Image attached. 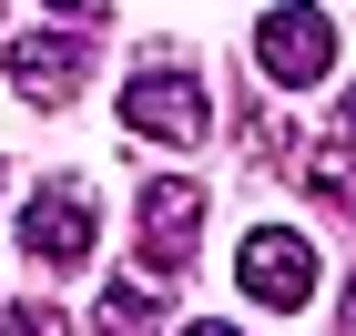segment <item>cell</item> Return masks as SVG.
Returning a JSON list of instances; mask_svg holds the SVG:
<instances>
[{"label":"cell","mask_w":356,"mask_h":336,"mask_svg":"<svg viewBox=\"0 0 356 336\" xmlns=\"http://www.w3.org/2000/svg\"><path fill=\"white\" fill-rule=\"evenodd\" d=\"M254 61H265L275 92L326 82V72H336V21L316 10V0H285V10H265V21H254Z\"/></svg>","instance_id":"cell-1"},{"label":"cell","mask_w":356,"mask_h":336,"mask_svg":"<svg viewBox=\"0 0 356 336\" xmlns=\"http://www.w3.org/2000/svg\"><path fill=\"white\" fill-rule=\"evenodd\" d=\"M122 122H133L143 143H204L214 133V102H204V82H193V72H133V82H122Z\"/></svg>","instance_id":"cell-2"},{"label":"cell","mask_w":356,"mask_h":336,"mask_svg":"<svg viewBox=\"0 0 356 336\" xmlns=\"http://www.w3.org/2000/svg\"><path fill=\"white\" fill-rule=\"evenodd\" d=\"M234 285H245L254 306H305L316 296V245H305L296 224H254L245 255H234Z\"/></svg>","instance_id":"cell-3"},{"label":"cell","mask_w":356,"mask_h":336,"mask_svg":"<svg viewBox=\"0 0 356 336\" xmlns=\"http://www.w3.org/2000/svg\"><path fill=\"white\" fill-rule=\"evenodd\" d=\"M133 214H143V265H153V275H184L193 234H204V184H193V173H153Z\"/></svg>","instance_id":"cell-4"},{"label":"cell","mask_w":356,"mask_h":336,"mask_svg":"<svg viewBox=\"0 0 356 336\" xmlns=\"http://www.w3.org/2000/svg\"><path fill=\"white\" fill-rule=\"evenodd\" d=\"M21 245H31V265H51V275L92 265V184H41V194L21 204Z\"/></svg>","instance_id":"cell-5"},{"label":"cell","mask_w":356,"mask_h":336,"mask_svg":"<svg viewBox=\"0 0 356 336\" xmlns=\"http://www.w3.org/2000/svg\"><path fill=\"white\" fill-rule=\"evenodd\" d=\"M82 72H92V51L72 31H21V41H10V82H21L31 102H72Z\"/></svg>","instance_id":"cell-6"},{"label":"cell","mask_w":356,"mask_h":336,"mask_svg":"<svg viewBox=\"0 0 356 336\" xmlns=\"http://www.w3.org/2000/svg\"><path fill=\"white\" fill-rule=\"evenodd\" d=\"M153 326H163V296H153V285H102L92 336H153Z\"/></svg>","instance_id":"cell-7"},{"label":"cell","mask_w":356,"mask_h":336,"mask_svg":"<svg viewBox=\"0 0 356 336\" xmlns=\"http://www.w3.org/2000/svg\"><path fill=\"white\" fill-rule=\"evenodd\" d=\"M296 173H305V184H316V194H326L336 214L356 224V163H296Z\"/></svg>","instance_id":"cell-8"},{"label":"cell","mask_w":356,"mask_h":336,"mask_svg":"<svg viewBox=\"0 0 356 336\" xmlns=\"http://www.w3.org/2000/svg\"><path fill=\"white\" fill-rule=\"evenodd\" d=\"M0 336H72V316H61V306H10Z\"/></svg>","instance_id":"cell-9"},{"label":"cell","mask_w":356,"mask_h":336,"mask_svg":"<svg viewBox=\"0 0 356 336\" xmlns=\"http://www.w3.org/2000/svg\"><path fill=\"white\" fill-rule=\"evenodd\" d=\"M336 336H356V275H346V296H336Z\"/></svg>","instance_id":"cell-10"},{"label":"cell","mask_w":356,"mask_h":336,"mask_svg":"<svg viewBox=\"0 0 356 336\" xmlns=\"http://www.w3.org/2000/svg\"><path fill=\"white\" fill-rule=\"evenodd\" d=\"M51 10H72V21H102V0H51Z\"/></svg>","instance_id":"cell-11"},{"label":"cell","mask_w":356,"mask_h":336,"mask_svg":"<svg viewBox=\"0 0 356 336\" xmlns=\"http://www.w3.org/2000/svg\"><path fill=\"white\" fill-rule=\"evenodd\" d=\"M184 336H245V326H184Z\"/></svg>","instance_id":"cell-12"}]
</instances>
